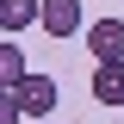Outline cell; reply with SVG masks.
Wrapping results in <instances>:
<instances>
[{
    "label": "cell",
    "instance_id": "8992f818",
    "mask_svg": "<svg viewBox=\"0 0 124 124\" xmlns=\"http://www.w3.org/2000/svg\"><path fill=\"white\" fill-rule=\"evenodd\" d=\"M0 81H6V93L31 81V68H25V50H19V37H6V44H0Z\"/></svg>",
    "mask_w": 124,
    "mask_h": 124
},
{
    "label": "cell",
    "instance_id": "ba28073f",
    "mask_svg": "<svg viewBox=\"0 0 124 124\" xmlns=\"http://www.w3.org/2000/svg\"><path fill=\"white\" fill-rule=\"evenodd\" d=\"M44 124H50V118H44Z\"/></svg>",
    "mask_w": 124,
    "mask_h": 124
},
{
    "label": "cell",
    "instance_id": "6da1fadb",
    "mask_svg": "<svg viewBox=\"0 0 124 124\" xmlns=\"http://www.w3.org/2000/svg\"><path fill=\"white\" fill-rule=\"evenodd\" d=\"M87 50H93V62H124V19H93Z\"/></svg>",
    "mask_w": 124,
    "mask_h": 124
},
{
    "label": "cell",
    "instance_id": "277c9868",
    "mask_svg": "<svg viewBox=\"0 0 124 124\" xmlns=\"http://www.w3.org/2000/svg\"><path fill=\"white\" fill-rule=\"evenodd\" d=\"M31 25H44V0H0V31L6 37H19Z\"/></svg>",
    "mask_w": 124,
    "mask_h": 124
},
{
    "label": "cell",
    "instance_id": "7a4b0ae2",
    "mask_svg": "<svg viewBox=\"0 0 124 124\" xmlns=\"http://www.w3.org/2000/svg\"><path fill=\"white\" fill-rule=\"evenodd\" d=\"M13 93H19V106H25V118H37V124L56 112V81L50 75H31L25 87H13Z\"/></svg>",
    "mask_w": 124,
    "mask_h": 124
},
{
    "label": "cell",
    "instance_id": "52a82bcc",
    "mask_svg": "<svg viewBox=\"0 0 124 124\" xmlns=\"http://www.w3.org/2000/svg\"><path fill=\"white\" fill-rule=\"evenodd\" d=\"M25 118V106H19V93H6V99H0V124H19Z\"/></svg>",
    "mask_w": 124,
    "mask_h": 124
},
{
    "label": "cell",
    "instance_id": "5b68a950",
    "mask_svg": "<svg viewBox=\"0 0 124 124\" xmlns=\"http://www.w3.org/2000/svg\"><path fill=\"white\" fill-rule=\"evenodd\" d=\"M93 99L99 106H124V62H93Z\"/></svg>",
    "mask_w": 124,
    "mask_h": 124
},
{
    "label": "cell",
    "instance_id": "3957f363",
    "mask_svg": "<svg viewBox=\"0 0 124 124\" xmlns=\"http://www.w3.org/2000/svg\"><path fill=\"white\" fill-rule=\"evenodd\" d=\"M44 31H50V37H75V31H87L81 0H44Z\"/></svg>",
    "mask_w": 124,
    "mask_h": 124
}]
</instances>
